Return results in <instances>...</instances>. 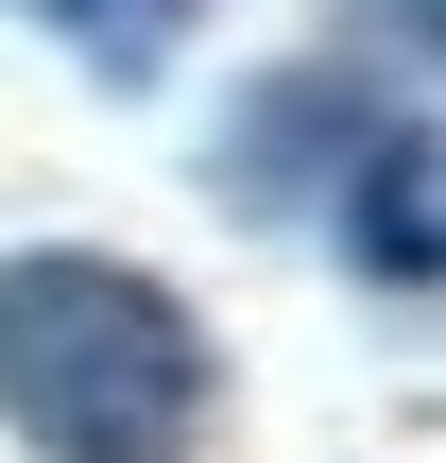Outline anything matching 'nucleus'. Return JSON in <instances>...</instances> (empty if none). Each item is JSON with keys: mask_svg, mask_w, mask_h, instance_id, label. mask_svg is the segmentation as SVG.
Wrapping results in <instances>:
<instances>
[{"mask_svg": "<svg viewBox=\"0 0 446 463\" xmlns=\"http://www.w3.org/2000/svg\"><path fill=\"white\" fill-rule=\"evenodd\" d=\"M344 258H378L395 292H430V258H446L430 241V120H395V137L344 172Z\"/></svg>", "mask_w": 446, "mask_h": 463, "instance_id": "f03ea898", "label": "nucleus"}, {"mask_svg": "<svg viewBox=\"0 0 446 463\" xmlns=\"http://www.w3.org/2000/svg\"><path fill=\"white\" fill-rule=\"evenodd\" d=\"M0 430L34 463H189L206 447V326L86 241L0 258Z\"/></svg>", "mask_w": 446, "mask_h": 463, "instance_id": "f257e3e1", "label": "nucleus"}, {"mask_svg": "<svg viewBox=\"0 0 446 463\" xmlns=\"http://www.w3.org/2000/svg\"><path fill=\"white\" fill-rule=\"evenodd\" d=\"M52 17H69V52H86L103 86H138V69L172 52V17H189V0H52Z\"/></svg>", "mask_w": 446, "mask_h": 463, "instance_id": "7ed1b4c3", "label": "nucleus"}]
</instances>
